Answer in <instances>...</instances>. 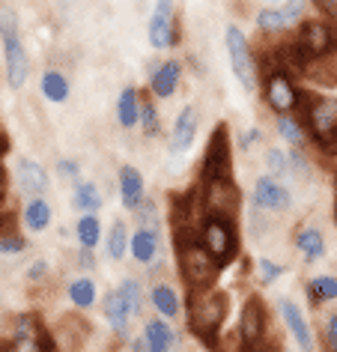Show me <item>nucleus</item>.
<instances>
[{"instance_id":"27","label":"nucleus","mask_w":337,"mask_h":352,"mask_svg":"<svg viewBox=\"0 0 337 352\" xmlns=\"http://www.w3.org/2000/svg\"><path fill=\"white\" fill-rule=\"evenodd\" d=\"M99 206H102V191L96 188L93 182H81V186L75 188V209L93 215V212H99Z\"/></svg>"},{"instance_id":"46","label":"nucleus","mask_w":337,"mask_h":352,"mask_svg":"<svg viewBox=\"0 0 337 352\" xmlns=\"http://www.w3.org/2000/svg\"><path fill=\"white\" fill-rule=\"evenodd\" d=\"M131 352H153V349H149V343L144 338H138V340H131Z\"/></svg>"},{"instance_id":"36","label":"nucleus","mask_w":337,"mask_h":352,"mask_svg":"<svg viewBox=\"0 0 337 352\" xmlns=\"http://www.w3.org/2000/svg\"><path fill=\"white\" fill-rule=\"evenodd\" d=\"M265 164H269L272 176H283L287 173V167H290L287 153H283V149H269V153H265Z\"/></svg>"},{"instance_id":"1","label":"nucleus","mask_w":337,"mask_h":352,"mask_svg":"<svg viewBox=\"0 0 337 352\" xmlns=\"http://www.w3.org/2000/svg\"><path fill=\"white\" fill-rule=\"evenodd\" d=\"M176 263H180V272L191 289H209L215 284L218 269H221L212 260V254L203 248L194 227H180L176 230Z\"/></svg>"},{"instance_id":"10","label":"nucleus","mask_w":337,"mask_h":352,"mask_svg":"<svg viewBox=\"0 0 337 352\" xmlns=\"http://www.w3.org/2000/svg\"><path fill=\"white\" fill-rule=\"evenodd\" d=\"M203 206H206V215H218V218H230L239 212V191L230 179L221 182H209L206 195H203Z\"/></svg>"},{"instance_id":"49","label":"nucleus","mask_w":337,"mask_h":352,"mask_svg":"<svg viewBox=\"0 0 337 352\" xmlns=\"http://www.w3.org/2000/svg\"><path fill=\"white\" fill-rule=\"evenodd\" d=\"M245 352H269V349H260V346H245Z\"/></svg>"},{"instance_id":"50","label":"nucleus","mask_w":337,"mask_h":352,"mask_svg":"<svg viewBox=\"0 0 337 352\" xmlns=\"http://www.w3.org/2000/svg\"><path fill=\"white\" fill-rule=\"evenodd\" d=\"M334 215H337V176H334Z\"/></svg>"},{"instance_id":"43","label":"nucleus","mask_w":337,"mask_h":352,"mask_svg":"<svg viewBox=\"0 0 337 352\" xmlns=\"http://www.w3.org/2000/svg\"><path fill=\"white\" fill-rule=\"evenodd\" d=\"M319 10H323L325 19H334L337 21V0H316Z\"/></svg>"},{"instance_id":"45","label":"nucleus","mask_w":337,"mask_h":352,"mask_svg":"<svg viewBox=\"0 0 337 352\" xmlns=\"http://www.w3.org/2000/svg\"><path fill=\"white\" fill-rule=\"evenodd\" d=\"M57 170L63 173V176H78V164H75V162H60Z\"/></svg>"},{"instance_id":"47","label":"nucleus","mask_w":337,"mask_h":352,"mask_svg":"<svg viewBox=\"0 0 337 352\" xmlns=\"http://www.w3.org/2000/svg\"><path fill=\"white\" fill-rule=\"evenodd\" d=\"M257 138H260V131H257V129H251V131H248V135L242 138V149H248V146H251Z\"/></svg>"},{"instance_id":"37","label":"nucleus","mask_w":337,"mask_h":352,"mask_svg":"<svg viewBox=\"0 0 337 352\" xmlns=\"http://www.w3.org/2000/svg\"><path fill=\"white\" fill-rule=\"evenodd\" d=\"M278 131H281V138L290 140V144H301V129H298V122L292 120V117H287V113H281Z\"/></svg>"},{"instance_id":"21","label":"nucleus","mask_w":337,"mask_h":352,"mask_svg":"<svg viewBox=\"0 0 337 352\" xmlns=\"http://www.w3.org/2000/svg\"><path fill=\"white\" fill-rule=\"evenodd\" d=\"M296 248L301 251V257L307 263H316L325 257V236L319 227H305V230H298L296 236Z\"/></svg>"},{"instance_id":"5","label":"nucleus","mask_w":337,"mask_h":352,"mask_svg":"<svg viewBox=\"0 0 337 352\" xmlns=\"http://www.w3.org/2000/svg\"><path fill=\"white\" fill-rule=\"evenodd\" d=\"M200 242L203 248L212 254V260L218 266H227L230 260L236 257V230L230 218H218V215H206L200 230Z\"/></svg>"},{"instance_id":"23","label":"nucleus","mask_w":337,"mask_h":352,"mask_svg":"<svg viewBox=\"0 0 337 352\" xmlns=\"http://www.w3.org/2000/svg\"><path fill=\"white\" fill-rule=\"evenodd\" d=\"M144 340L149 343L153 352H171L173 343H176V334L164 320H149L144 325Z\"/></svg>"},{"instance_id":"15","label":"nucleus","mask_w":337,"mask_h":352,"mask_svg":"<svg viewBox=\"0 0 337 352\" xmlns=\"http://www.w3.org/2000/svg\"><path fill=\"white\" fill-rule=\"evenodd\" d=\"M278 311H281L283 322H287V329L292 331V338H296L298 346L305 349V352L314 349V334H310L307 320H305V314L298 311V305L290 302V298H281V302H278Z\"/></svg>"},{"instance_id":"48","label":"nucleus","mask_w":337,"mask_h":352,"mask_svg":"<svg viewBox=\"0 0 337 352\" xmlns=\"http://www.w3.org/2000/svg\"><path fill=\"white\" fill-rule=\"evenodd\" d=\"M6 146H10V140H6V135H3V131H0V155L6 153Z\"/></svg>"},{"instance_id":"26","label":"nucleus","mask_w":337,"mask_h":352,"mask_svg":"<svg viewBox=\"0 0 337 352\" xmlns=\"http://www.w3.org/2000/svg\"><path fill=\"white\" fill-rule=\"evenodd\" d=\"M153 305H155V311L162 314V316H173L180 314V296H176V289L173 287H167V284H158V287H153Z\"/></svg>"},{"instance_id":"7","label":"nucleus","mask_w":337,"mask_h":352,"mask_svg":"<svg viewBox=\"0 0 337 352\" xmlns=\"http://www.w3.org/2000/svg\"><path fill=\"white\" fill-rule=\"evenodd\" d=\"M298 45L301 51L310 57V63H316V60H325L334 54L337 48V30L331 28L328 21H305L298 30Z\"/></svg>"},{"instance_id":"9","label":"nucleus","mask_w":337,"mask_h":352,"mask_svg":"<svg viewBox=\"0 0 337 352\" xmlns=\"http://www.w3.org/2000/svg\"><path fill=\"white\" fill-rule=\"evenodd\" d=\"M227 54H230V66L239 78V84L245 90H254L257 87V63L251 57V48H248V39L242 36L239 28H227Z\"/></svg>"},{"instance_id":"12","label":"nucleus","mask_w":337,"mask_h":352,"mask_svg":"<svg viewBox=\"0 0 337 352\" xmlns=\"http://www.w3.org/2000/svg\"><path fill=\"white\" fill-rule=\"evenodd\" d=\"M176 42L173 28V0H155V12L149 19V45L153 48H171Z\"/></svg>"},{"instance_id":"24","label":"nucleus","mask_w":337,"mask_h":352,"mask_svg":"<svg viewBox=\"0 0 337 352\" xmlns=\"http://www.w3.org/2000/svg\"><path fill=\"white\" fill-rule=\"evenodd\" d=\"M117 117L122 122V129H135L140 122V96L135 87H126L120 93V104H117Z\"/></svg>"},{"instance_id":"17","label":"nucleus","mask_w":337,"mask_h":352,"mask_svg":"<svg viewBox=\"0 0 337 352\" xmlns=\"http://www.w3.org/2000/svg\"><path fill=\"white\" fill-rule=\"evenodd\" d=\"M105 320H108V325L113 331L120 334V338H126L129 334V325H131V316H135V311H131V305L126 302V296L120 293H108L105 296Z\"/></svg>"},{"instance_id":"35","label":"nucleus","mask_w":337,"mask_h":352,"mask_svg":"<svg viewBox=\"0 0 337 352\" xmlns=\"http://www.w3.org/2000/svg\"><path fill=\"white\" fill-rule=\"evenodd\" d=\"M140 126H144V131L149 138L158 135V111H155V104L153 102H140Z\"/></svg>"},{"instance_id":"28","label":"nucleus","mask_w":337,"mask_h":352,"mask_svg":"<svg viewBox=\"0 0 337 352\" xmlns=\"http://www.w3.org/2000/svg\"><path fill=\"white\" fill-rule=\"evenodd\" d=\"M42 96L48 102H66L69 99V81L60 72H45L42 75Z\"/></svg>"},{"instance_id":"16","label":"nucleus","mask_w":337,"mask_h":352,"mask_svg":"<svg viewBox=\"0 0 337 352\" xmlns=\"http://www.w3.org/2000/svg\"><path fill=\"white\" fill-rule=\"evenodd\" d=\"M197 138V111L194 108H185L180 117L173 122V131H171V155H185V149L194 144Z\"/></svg>"},{"instance_id":"29","label":"nucleus","mask_w":337,"mask_h":352,"mask_svg":"<svg viewBox=\"0 0 337 352\" xmlns=\"http://www.w3.org/2000/svg\"><path fill=\"white\" fill-rule=\"evenodd\" d=\"M307 293H310V302H334L337 298V278L319 275L314 280H307Z\"/></svg>"},{"instance_id":"11","label":"nucleus","mask_w":337,"mask_h":352,"mask_svg":"<svg viewBox=\"0 0 337 352\" xmlns=\"http://www.w3.org/2000/svg\"><path fill=\"white\" fill-rule=\"evenodd\" d=\"M298 90L292 84V78L287 72H272L269 81H265V102H269L272 111L278 113H290L292 108H298Z\"/></svg>"},{"instance_id":"39","label":"nucleus","mask_w":337,"mask_h":352,"mask_svg":"<svg viewBox=\"0 0 337 352\" xmlns=\"http://www.w3.org/2000/svg\"><path fill=\"white\" fill-rule=\"evenodd\" d=\"M287 162H290V170L296 173L301 182H307V179H310L307 162H305V155H301V153H296V149H292V153H287Z\"/></svg>"},{"instance_id":"13","label":"nucleus","mask_w":337,"mask_h":352,"mask_svg":"<svg viewBox=\"0 0 337 352\" xmlns=\"http://www.w3.org/2000/svg\"><path fill=\"white\" fill-rule=\"evenodd\" d=\"M239 338H242L245 346H257L265 338V307L257 296H251L242 307V316H239Z\"/></svg>"},{"instance_id":"38","label":"nucleus","mask_w":337,"mask_h":352,"mask_svg":"<svg viewBox=\"0 0 337 352\" xmlns=\"http://www.w3.org/2000/svg\"><path fill=\"white\" fill-rule=\"evenodd\" d=\"M257 272H260L263 284H274V280L283 275V266H278V263H272V260H260L257 263Z\"/></svg>"},{"instance_id":"8","label":"nucleus","mask_w":337,"mask_h":352,"mask_svg":"<svg viewBox=\"0 0 337 352\" xmlns=\"http://www.w3.org/2000/svg\"><path fill=\"white\" fill-rule=\"evenodd\" d=\"M6 352H54V340L39 325L36 316H19L12 329V340L6 343Z\"/></svg>"},{"instance_id":"25","label":"nucleus","mask_w":337,"mask_h":352,"mask_svg":"<svg viewBox=\"0 0 337 352\" xmlns=\"http://www.w3.org/2000/svg\"><path fill=\"white\" fill-rule=\"evenodd\" d=\"M24 224L30 227L33 233L45 230V227L51 224V204L42 197H33L28 206H24Z\"/></svg>"},{"instance_id":"22","label":"nucleus","mask_w":337,"mask_h":352,"mask_svg":"<svg viewBox=\"0 0 337 352\" xmlns=\"http://www.w3.org/2000/svg\"><path fill=\"white\" fill-rule=\"evenodd\" d=\"M158 248H162V239H158L155 227H144L131 236V254L138 263H153L158 257Z\"/></svg>"},{"instance_id":"20","label":"nucleus","mask_w":337,"mask_h":352,"mask_svg":"<svg viewBox=\"0 0 337 352\" xmlns=\"http://www.w3.org/2000/svg\"><path fill=\"white\" fill-rule=\"evenodd\" d=\"M180 78H182V66L176 60H167L164 66H158L153 72V93L162 96V99H171L180 87Z\"/></svg>"},{"instance_id":"4","label":"nucleus","mask_w":337,"mask_h":352,"mask_svg":"<svg viewBox=\"0 0 337 352\" xmlns=\"http://www.w3.org/2000/svg\"><path fill=\"white\" fill-rule=\"evenodd\" d=\"M0 39H3V63H6V81L12 90H19L28 81L30 63H28V51H24L19 39V21H15L12 10H0Z\"/></svg>"},{"instance_id":"19","label":"nucleus","mask_w":337,"mask_h":352,"mask_svg":"<svg viewBox=\"0 0 337 352\" xmlns=\"http://www.w3.org/2000/svg\"><path fill=\"white\" fill-rule=\"evenodd\" d=\"M19 186L28 191V195H42V191L48 188V173L45 167H42L39 162H30V158H24V162H19Z\"/></svg>"},{"instance_id":"18","label":"nucleus","mask_w":337,"mask_h":352,"mask_svg":"<svg viewBox=\"0 0 337 352\" xmlns=\"http://www.w3.org/2000/svg\"><path fill=\"white\" fill-rule=\"evenodd\" d=\"M120 195H122V204H126L131 212H135L138 204L144 200V176H140L138 167L126 164L120 170Z\"/></svg>"},{"instance_id":"42","label":"nucleus","mask_w":337,"mask_h":352,"mask_svg":"<svg viewBox=\"0 0 337 352\" xmlns=\"http://www.w3.org/2000/svg\"><path fill=\"white\" fill-rule=\"evenodd\" d=\"M21 248H24V239H21V236H15V233L0 236V254H19Z\"/></svg>"},{"instance_id":"30","label":"nucleus","mask_w":337,"mask_h":352,"mask_svg":"<svg viewBox=\"0 0 337 352\" xmlns=\"http://www.w3.org/2000/svg\"><path fill=\"white\" fill-rule=\"evenodd\" d=\"M75 233H78V242H81L84 248H96V245H99V236H102L99 218H96V215H84L81 221L75 224Z\"/></svg>"},{"instance_id":"31","label":"nucleus","mask_w":337,"mask_h":352,"mask_svg":"<svg viewBox=\"0 0 337 352\" xmlns=\"http://www.w3.org/2000/svg\"><path fill=\"white\" fill-rule=\"evenodd\" d=\"M69 298H72V305L78 307H90L96 302V284L90 278H78L69 284Z\"/></svg>"},{"instance_id":"2","label":"nucleus","mask_w":337,"mask_h":352,"mask_svg":"<svg viewBox=\"0 0 337 352\" xmlns=\"http://www.w3.org/2000/svg\"><path fill=\"white\" fill-rule=\"evenodd\" d=\"M227 316V296L218 289H191L188 302V329L206 343L209 349L218 346V331Z\"/></svg>"},{"instance_id":"6","label":"nucleus","mask_w":337,"mask_h":352,"mask_svg":"<svg viewBox=\"0 0 337 352\" xmlns=\"http://www.w3.org/2000/svg\"><path fill=\"white\" fill-rule=\"evenodd\" d=\"M200 176H203V186L230 179V138H227V126H218L215 131H212L206 155H203Z\"/></svg>"},{"instance_id":"33","label":"nucleus","mask_w":337,"mask_h":352,"mask_svg":"<svg viewBox=\"0 0 337 352\" xmlns=\"http://www.w3.org/2000/svg\"><path fill=\"white\" fill-rule=\"evenodd\" d=\"M257 28H260L263 33H281L283 28H290L287 19H283L281 10H263L260 15H257Z\"/></svg>"},{"instance_id":"41","label":"nucleus","mask_w":337,"mask_h":352,"mask_svg":"<svg viewBox=\"0 0 337 352\" xmlns=\"http://www.w3.org/2000/svg\"><path fill=\"white\" fill-rule=\"evenodd\" d=\"M305 6H307V0H283L281 12H283V19H287V24L298 21V19H301V12H305Z\"/></svg>"},{"instance_id":"3","label":"nucleus","mask_w":337,"mask_h":352,"mask_svg":"<svg viewBox=\"0 0 337 352\" xmlns=\"http://www.w3.org/2000/svg\"><path fill=\"white\" fill-rule=\"evenodd\" d=\"M298 104L305 111V129L310 131V140L323 153H334L337 149V99H310V96L301 93Z\"/></svg>"},{"instance_id":"44","label":"nucleus","mask_w":337,"mask_h":352,"mask_svg":"<svg viewBox=\"0 0 337 352\" xmlns=\"http://www.w3.org/2000/svg\"><path fill=\"white\" fill-rule=\"evenodd\" d=\"M45 269H48V263L45 260H36L30 266V280H42V278H45Z\"/></svg>"},{"instance_id":"34","label":"nucleus","mask_w":337,"mask_h":352,"mask_svg":"<svg viewBox=\"0 0 337 352\" xmlns=\"http://www.w3.org/2000/svg\"><path fill=\"white\" fill-rule=\"evenodd\" d=\"M120 293L126 296V302L131 305V311H135V316H140V311H144V289H140V284L135 278H126L120 287Z\"/></svg>"},{"instance_id":"32","label":"nucleus","mask_w":337,"mask_h":352,"mask_svg":"<svg viewBox=\"0 0 337 352\" xmlns=\"http://www.w3.org/2000/svg\"><path fill=\"white\" fill-rule=\"evenodd\" d=\"M126 245H129L126 224L117 221V224L111 227V233H108V257L111 260H122V254H126Z\"/></svg>"},{"instance_id":"14","label":"nucleus","mask_w":337,"mask_h":352,"mask_svg":"<svg viewBox=\"0 0 337 352\" xmlns=\"http://www.w3.org/2000/svg\"><path fill=\"white\" fill-rule=\"evenodd\" d=\"M254 204L260 209H272V212H283V209H290L292 197L290 191L281 186L274 176H260L254 186Z\"/></svg>"},{"instance_id":"40","label":"nucleus","mask_w":337,"mask_h":352,"mask_svg":"<svg viewBox=\"0 0 337 352\" xmlns=\"http://www.w3.org/2000/svg\"><path fill=\"white\" fill-rule=\"evenodd\" d=\"M135 212H138V218H140V224H149V227L158 224V209H155L153 200H140Z\"/></svg>"},{"instance_id":"51","label":"nucleus","mask_w":337,"mask_h":352,"mask_svg":"<svg viewBox=\"0 0 337 352\" xmlns=\"http://www.w3.org/2000/svg\"><path fill=\"white\" fill-rule=\"evenodd\" d=\"M0 188H3V167H0Z\"/></svg>"}]
</instances>
